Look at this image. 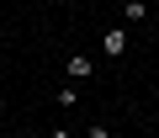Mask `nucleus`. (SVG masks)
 <instances>
[{
    "label": "nucleus",
    "instance_id": "1",
    "mask_svg": "<svg viewBox=\"0 0 159 138\" xmlns=\"http://www.w3.org/2000/svg\"><path fill=\"white\" fill-rule=\"evenodd\" d=\"M64 75H69V80H90L96 69H90V58H85V53H69V58H64Z\"/></svg>",
    "mask_w": 159,
    "mask_h": 138
},
{
    "label": "nucleus",
    "instance_id": "2",
    "mask_svg": "<svg viewBox=\"0 0 159 138\" xmlns=\"http://www.w3.org/2000/svg\"><path fill=\"white\" fill-rule=\"evenodd\" d=\"M101 48H106L111 58H122V53H127V32H122V27H111V32L101 37Z\"/></svg>",
    "mask_w": 159,
    "mask_h": 138
},
{
    "label": "nucleus",
    "instance_id": "3",
    "mask_svg": "<svg viewBox=\"0 0 159 138\" xmlns=\"http://www.w3.org/2000/svg\"><path fill=\"white\" fill-rule=\"evenodd\" d=\"M53 138H69V133H64V127H58V133H53Z\"/></svg>",
    "mask_w": 159,
    "mask_h": 138
},
{
    "label": "nucleus",
    "instance_id": "4",
    "mask_svg": "<svg viewBox=\"0 0 159 138\" xmlns=\"http://www.w3.org/2000/svg\"><path fill=\"white\" fill-rule=\"evenodd\" d=\"M11 138H32V133H11Z\"/></svg>",
    "mask_w": 159,
    "mask_h": 138
},
{
    "label": "nucleus",
    "instance_id": "5",
    "mask_svg": "<svg viewBox=\"0 0 159 138\" xmlns=\"http://www.w3.org/2000/svg\"><path fill=\"white\" fill-rule=\"evenodd\" d=\"M85 138H90V133H85Z\"/></svg>",
    "mask_w": 159,
    "mask_h": 138
}]
</instances>
